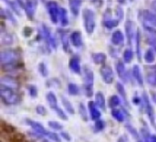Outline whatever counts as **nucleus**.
<instances>
[{
  "mask_svg": "<svg viewBox=\"0 0 156 142\" xmlns=\"http://www.w3.org/2000/svg\"><path fill=\"white\" fill-rule=\"evenodd\" d=\"M0 96L2 101L8 106L16 105L21 101V96L17 92V89L1 84H0Z\"/></svg>",
  "mask_w": 156,
  "mask_h": 142,
  "instance_id": "f257e3e1",
  "label": "nucleus"
},
{
  "mask_svg": "<svg viewBox=\"0 0 156 142\" xmlns=\"http://www.w3.org/2000/svg\"><path fill=\"white\" fill-rule=\"evenodd\" d=\"M1 67L17 64L21 62V53L18 49L6 48L0 53Z\"/></svg>",
  "mask_w": 156,
  "mask_h": 142,
  "instance_id": "f03ea898",
  "label": "nucleus"
},
{
  "mask_svg": "<svg viewBox=\"0 0 156 142\" xmlns=\"http://www.w3.org/2000/svg\"><path fill=\"white\" fill-rule=\"evenodd\" d=\"M94 73L89 67L83 68V90L87 98H91L94 95Z\"/></svg>",
  "mask_w": 156,
  "mask_h": 142,
  "instance_id": "7ed1b4c3",
  "label": "nucleus"
},
{
  "mask_svg": "<svg viewBox=\"0 0 156 142\" xmlns=\"http://www.w3.org/2000/svg\"><path fill=\"white\" fill-rule=\"evenodd\" d=\"M82 18L84 28L87 34L91 35L93 34L95 27H96V21H95V13L92 9L84 8L82 10Z\"/></svg>",
  "mask_w": 156,
  "mask_h": 142,
  "instance_id": "20e7f679",
  "label": "nucleus"
},
{
  "mask_svg": "<svg viewBox=\"0 0 156 142\" xmlns=\"http://www.w3.org/2000/svg\"><path fill=\"white\" fill-rule=\"evenodd\" d=\"M40 35H41L42 39L45 40L46 44L48 45V47L49 48L54 49V50L57 49V42H56V39L53 36V35H52L49 27L47 25L42 24L41 29H40Z\"/></svg>",
  "mask_w": 156,
  "mask_h": 142,
  "instance_id": "39448f33",
  "label": "nucleus"
},
{
  "mask_svg": "<svg viewBox=\"0 0 156 142\" xmlns=\"http://www.w3.org/2000/svg\"><path fill=\"white\" fill-rule=\"evenodd\" d=\"M46 7H47V11L48 13L51 22L53 24H58V22L59 20V9H60L58 3L56 1L50 0L48 2H47Z\"/></svg>",
  "mask_w": 156,
  "mask_h": 142,
  "instance_id": "423d86ee",
  "label": "nucleus"
},
{
  "mask_svg": "<svg viewBox=\"0 0 156 142\" xmlns=\"http://www.w3.org/2000/svg\"><path fill=\"white\" fill-rule=\"evenodd\" d=\"M26 123L33 130L34 132H36V133H37V134H39L41 136H44V137L48 138V140L50 139V137H51V135L53 133L51 131H48L47 129H45L44 126L41 123H39L38 121H35L33 119H26Z\"/></svg>",
  "mask_w": 156,
  "mask_h": 142,
  "instance_id": "0eeeda50",
  "label": "nucleus"
},
{
  "mask_svg": "<svg viewBox=\"0 0 156 142\" xmlns=\"http://www.w3.org/2000/svg\"><path fill=\"white\" fill-rule=\"evenodd\" d=\"M143 100H144V111L146 113V115L148 116V119L151 122V124L155 127V115H154V107L151 103V100L147 95V93L144 91L143 93Z\"/></svg>",
  "mask_w": 156,
  "mask_h": 142,
  "instance_id": "6e6552de",
  "label": "nucleus"
},
{
  "mask_svg": "<svg viewBox=\"0 0 156 142\" xmlns=\"http://www.w3.org/2000/svg\"><path fill=\"white\" fill-rule=\"evenodd\" d=\"M100 73L106 84H112L114 81V72L110 65H102L100 69Z\"/></svg>",
  "mask_w": 156,
  "mask_h": 142,
  "instance_id": "1a4fd4ad",
  "label": "nucleus"
},
{
  "mask_svg": "<svg viewBox=\"0 0 156 142\" xmlns=\"http://www.w3.org/2000/svg\"><path fill=\"white\" fill-rule=\"evenodd\" d=\"M38 0H26L25 2V13L28 20H33L36 13V9L37 7Z\"/></svg>",
  "mask_w": 156,
  "mask_h": 142,
  "instance_id": "9d476101",
  "label": "nucleus"
},
{
  "mask_svg": "<svg viewBox=\"0 0 156 142\" xmlns=\"http://www.w3.org/2000/svg\"><path fill=\"white\" fill-rule=\"evenodd\" d=\"M125 34L128 41V45L131 46L133 43V38L136 36V32H135V24L133 21L128 20L125 23Z\"/></svg>",
  "mask_w": 156,
  "mask_h": 142,
  "instance_id": "9b49d317",
  "label": "nucleus"
},
{
  "mask_svg": "<svg viewBox=\"0 0 156 142\" xmlns=\"http://www.w3.org/2000/svg\"><path fill=\"white\" fill-rule=\"evenodd\" d=\"M144 29L147 35V43L156 52V29L153 26L144 25Z\"/></svg>",
  "mask_w": 156,
  "mask_h": 142,
  "instance_id": "f8f14e48",
  "label": "nucleus"
},
{
  "mask_svg": "<svg viewBox=\"0 0 156 142\" xmlns=\"http://www.w3.org/2000/svg\"><path fill=\"white\" fill-rule=\"evenodd\" d=\"M115 68H116V71H117V74H118L119 78H120L122 82L127 83V82H128V79H129V75H128V72H127V70H126L124 62L122 61V60H119V61L115 64Z\"/></svg>",
  "mask_w": 156,
  "mask_h": 142,
  "instance_id": "ddd939ff",
  "label": "nucleus"
},
{
  "mask_svg": "<svg viewBox=\"0 0 156 142\" xmlns=\"http://www.w3.org/2000/svg\"><path fill=\"white\" fill-rule=\"evenodd\" d=\"M88 109H89V111H90V119L94 121L98 120V119H101V113L100 111V108L97 106L96 102L95 101H90L88 103Z\"/></svg>",
  "mask_w": 156,
  "mask_h": 142,
  "instance_id": "4468645a",
  "label": "nucleus"
},
{
  "mask_svg": "<svg viewBox=\"0 0 156 142\" xmlns=\"http://www.w3.org/2000/svg\"><path fill=\"white\" fill-rule=\"evenodd\" d=\"M69 40L74 47L80 48L83 46V39H82V34L80 31H74L69 36Z\"/></svg>",
  "mask_w": 156,
  "mask_h": 142,
  "instance_id": "2eb2a0df",
  "label": "nucleus"
},
{
  "mask_svg": "<svg viewBox=\"0 0 156 142\" xmlns=\"http://www.w3.org/2000/svg\"><path fill=\"white\" fill-rule=\"evenodd\" d=\"M143 18L144 21V25L156 27V14L150 10H144L143 12Z\"/></svg>",
  "mask_w": 156,
  "mask_h": 142,
  "instance_id": "dca6fc26",
  "label": "nucleus"
},
{
  "mask_svg": "<svg viewBox=\"0 0 156 142\" xmlns=\"http://www.w3.org/2000/svg\"><path fill=\"white\" fill-rule=\"evenodd\" d=\"M1 85H4V86H6V87H9V88H15V89H17L19 88V83L18 81L12 76H9V75H6V76H4L1 78Z\"/></svg>",
  "mask_w": 156,
  "mask_h": 142,
  "instance_id": "f3484780",
  "label": "nucleus"
},
{
  "mask_svg": "<svg viewBox=\"0 0 156 142\" xmlns=\"http://www.w3.org/2000/svg\"><path fill=\"white\" fill-rule=\"evenodd\" d=\"M132 74H133V78H134L135 81L137 82V84H138L140 87H144V76H143L141 68H140L138 65H134V66L133 67Z\"/></svg>",
  "mask_w": 156,
  "mask_h": 142,
  "instance_id": "a211bd4d",
  "label": "nucleus"
},
{
  "mask_svg": "<svg viewBox=\"0 0 156 142\" xmlns=\"http://www.w3.org/2000/svg\"><path fill=\"white\" fill-rule=\"evenodd\" d=\"M69 68L71 72L75 74H80L81 73V68L80 64V57L78 56H73L69 61Z\"/></svg>",
  "mask_w": 156,
  "mask_h": 142,
  "instance_id": "6ab92c4d",
  "label": "nucleus"
},
{
  "mask_svg": "<svg viewBox=\"0 0 156 142\" xmlns=\"http://www.w3.org/2000/svg\"><path fill=\"white\" fill-rule=\"evenodd\" d=\"M112 43L114 46H121L122 45V43L124 42V35L121 30H115L112 35V38H111Z\"/></svg>",
  "mask_w": 156,
  "mask_h": 142,
  "instance_id": "aec40b11",
  "label": "nucleus"
},
{
  "mask_svg": "<svg viewBox=\"0 0 156 142\" xmlns=\"http://www.w3.org/2000/svg\"><path fill=\"white\" fill-rule=\"evenodd\" d=\"M70 12L73 16H77L80 14V9L82 5L83 0H68Z\"/></svg>",
  "mask_w": 156,
  "mask_h": 142,
  "instance_id": "412c9836",
  "label": "nucleus"
},
{
  "mask_svg": "<svg viewBox=\"0 0 156 142\" xmlns=\"http://www.w3.org/2000/svg\"><path fill=\"white\" fill-rule=\"evenodd\" d=\"M46 99H47V102H48V106L53 110L58 107V99H57V97H56V95H55V93L53 91H49V92L47 93Z\"/></svg>",
  "mask_w": 156,
  "mask_h": 142,
  "instance_id": "4be33fe9",
  "label": "nucleus"
},
{
  "mask_svg": "<svg viewBox=\"0 0 156 142\" xmlns=\"http://www.w3.org/2000/svg\"><path fill=\"white\" fill-rule=\"evenodd\" d=\"M91 58L94 64L96 65H104L107 59V56L106 54L102 53V52H98V53H93L91 55Z\"/></svg>",
  "mask_w": 156,
  "mask_h": 142,
  "instance_id": "5701e85b",
  "label": "nucleus"
},
{
  "mask_svg": "<svg viewBox=\"0 0 156 142\" xmlns=\"http://www.w3.org/2000/svg\"><path fill=\"white\" fill-rule=\"evenodd\" d=\"M95 102L101 109H102L103 111L106 110V99H105L104 94L102 92L98 91L95 94Z\"/></svg>",
  "mask_w": 156,
  "mask_h": 142,
  "instance_id": "b1692460",
  "label": "nucleus"
},
{
  "mask_svg": "<svg viewBox=\"0 0 156 142\" xmlns=\"http://www.w3.org/2000/svg\"><path fill=\"white\" fill-rule=\"evenodd\" d=\"M59 35H60V40H61L63 50L66 53L69 52V41H70L69 40V36H68L67 32L61 31V30H59Z\"/></svg>",
  "mask_w": 156,
  "mask_h": 142,
  "instance_id": "393cba45",
  "label": "nucleus"
},
{
  "mask_svg": "<svg viewBox=\"0 0 156 142\" xmlns=\"http://www.w3.org/2000/svg\"><path fill=\"white\" fill-rule=\"evenodd\" d=\"M60 99H61V102H62V105H63L65 110H66L69 114L74 115V114H75V109H74V107H73V105L71 104V102H70L65 96H63V95L60 96Z\"/></svg>",
  "mask_w": 156,
  "mask_h": 142,
  "instance_id": "a878e982",
  "label": "nucleus"
},
{
  "mask_svg": "<svg viewBox=\"0 0 156 142\" xmlns=\"http://www.w3.org/2000/svg\"><path fill=\"white\" fill-rule=\"evenodd\" d=\"M116 89L120 95V97H122L124 104L128 107L129 106V101H128V98H127V93H126V90L124 88V86L121 83V82H117L116 83Z\"/></svg>",
  "mask_w": 156,
  "mask_h": 142,
  "instance_id": "bb28decb",
  "label": "nucleus"
},
{
  "mask_svg": "<svg viewBox=\"0 0 156 142\" xmlns=\"http://www.w3.org/2000/svg\"><path fill=\"white\" fill-rule=\"evenodd\" d=\"M112 118L116 120V121H118V122H124V120H125V113L122 110V109H112Z\"/></svg>",
  "mask_w": 156,
  "mask_h": 142,
  "instance_id": "cd10ccee",
  "label": "nucleus"
},
{
  "mask_svg": "<svg viewBox=\"0 0 156 142\" xmlns=\"http://www.w3.org/2000/svg\"><path fill=\"white\" fill-rule=\"evenodd\" d=\"M59 22L63 27L67 26L69 25V22L68 11L64 7H60V9H59Z\"/></svg>",
  "mask_w": 156,
  "mask_h": 142,
  "instance_id": "c85d7f7f",
  "label": "nucleus"
},
{
  "mask_svg": "<svg viewBox=\"0 0 156 142\" xmlns=\"http://www.w3.org/2000/svg\"><path fill=\"white\" fill-rule=\"evenodd\" d=\"M122 104V99L120 98V96L118 95H112L110 97L109 101H108V106L113 109H117L119 106H121Z\"/></svg>",
  "mask_w": 156,
  "mask_h": 142,
  "instance_id": "c756f323",
  "label": "nucleus"
},
{
  "mask_svg": "<svg viewBox=\"0 0 156 142\" xmlns=\"http://www.w3.org/2000/svg\"><path fill=\"white\" fill-rule=\"evenodd\" d=\"M155 54L156 52L154 48H148L144 53V61L147 64H153L155 61Z\"/></svg>",
  "mask_w": 156,
  "mask_h": 142,
  "instance_id": "7c9ffc66",
  "label": "nucleus"
},
{
  "mask_svg": "<svg viewBox=\"0 0 156 142\" xmlns=\"http://www.w3.org/2000/svg\"><path fill=\"white\" fill-rule=\"evenodd\" d=\"M1 16L3 18H6L7 20H9L14 26H17V21L15 18L14 15L12 12H10L9 10H5L4 8H1Z\"/></svg>",
  "mask_w": 156,
  "mask_h": 142,
  "instance_id": "2f4dec72",
  "label": "nucleus"
},
{
  "mask_svg": "<svg viewBox=\"0 0 156 142\" xmlns=\"http://www.w3.org/2000/svg\"><path fill=\"white\" fill-rule=\"evenodd\" d=\"M14 43V37L9 33H3L1 35V44L3 46H11Z\"/></svg>",
  "mask_w": 156,
  "mask_h": 142,
  "instance_id": "473e14b6",
  "label": "nucleus"
},
{
  "mask_svg": "<svg viewBox=\"0 0 156 142\" xmlns=\"http://www.w3.org/2000/svg\"><path fill=\"white\" fill-rule=\"evenodd\" d=\"M11 9L13 12H15V14H16L17 16H21V13H20V6L18 5L16 0H3Z\"/></svg>",
  "mask_w": 156,
  "mask_h": 142,
  "instance_id": "72a5a7b5",
  "label": "nucleus"
},
{
  "mask_svg": "<svg viewBox=\"0 0 156 142\" xmlns=\"http://www.w3.org/2000/svg\"><path fill=\"white\" fill-rule=\"evenodd\" d=\"M135 40H136V54H137V57H138L139 61H141V59H142V53H141V31H140V29L136 30Z\"/></svg>",
  "mask_w": 156,
  "mask_h": 142,
  "instance_id": "f704fd0d",
  "label": "nucleus"
},
{
  "mask_svg": "<svg viewBox=\"0 0 156 142\" xmlns=\"http://www.w3.org/2000/svg\"><path fill=\"white\" fill-rule=\"evenodd\" d=\"M146 80H147V83L151 87L156 88V68L148 72V74L146 76Z\"/></svg>",
  "mask_w": 156,
  "mask_h": 142,
  "instance_id": "c9c22d12",
  "label": "nucleus"
},
{
  "mask_svg": "<svg viewBox=\"0 0 156 142\" xmlns=\"http://www.w3.org/2000/svg\"><path fill=\"white\" fill-rule=\"evenodd\" d=\"M79 113L80 118L82 119L83 121H88L89 117H88V110L86 106L83 103H80L79 104Z\"/></svg>",
  "mask_w": 156,
  "mask_h": 142,
  "instance_id": "e433bc0d",
  "label": "nucleus"
},
{
  "mask_svg": "<svg viewBox=\"0 0 156 142\" xmlns=\"http://www.w3.org/2000/svg\"><path fill=\"white\" fill-rule=\"evenodd\" d=\"M105 128H106V123H105V121L102 120V119H98V120H96L95 123H94V125H93V130H94V132H96V133L104 130Z\"/></svg>",
  "mask_w": 156,
  "mask_h": 142,
  "instance_id": "4c0bfd02",
  "label": "nucleus"
},
{
  "mask_svg": "<svg viewBox=\"0 0 156 142\" xmlns=\"http://www.w3.org/2000/svg\"><path fill=\"white\" fill-rule=\"evenodd\" d=\"M68 93L70 96H78L80 94V88L75 83H69L68 85Z\"/></svg>",
  "mask_w": 156,
  "mask_h": 142,
  "instance_id": "58836bf2",
  "label": "nucleus"
},
{
  "mask_svg": "<svg viewBox=\"0 0 156 142\" xmlns=\"http://www.w3.org/2000/svg\"><path fill=\"white\" fill-rule=\"evenodd\" d=\"M120 20L118 19H110V20H103V26L107 28V29H112L116 26H119Z\"/></svg>",
  "mask_w": 156,
  "mask_h": 142,
  "instance_id": "ea45409f",
  "label": "nucleus"
},
{
  "mask_svg": "<svg viewBox=\"0 0 156 142\" xmlns=\"http://www.w3.org/2000/svg\"><path fill=\"white\" fill-rule=\"evenodd\" d=\"M125 128H126V130H128V132H129L134 139H136L137 140H140V134H139L138 130H137L132 124L126 123V124H125Z\"/></svg>",
  "mask_w": 156,
  "mask_h": 142,
  "instance_id": "a19ab883",
  "label": "nucleus"
},
{
  "mask_svg": "<svg viewBox=\"0 0 156 142\" xmlns=\"http://www.w3.org/2000/svg\"><path fill=\"white\" fill-rule=\"evenodd\" d=\"M123 61L124 63H131L132 60L133 59V57H134V53L132 49L128 48V49H125L124 52H123Z\"/></svg>",
  "mask_w": 156,
  "mask_h": 142,
  "instance_id": "79ce46f5",
  "label": "nucleus"
},
{
  "mask_svg": "<svg viewBox=\"0 0 156 142\" xmlns=\"http://www.w3.org/2000/svg\"><path fill=\"white\" fill-rule=\"evenodd\" d=\"M37 69H38V72H39V74L41 75V77H43V78L48 77V74H49L48 68L47 65H46L44 62H40V63L38 64Z\"/></svg>",
  "mask_w": 156,
  "mask_h": 142,
  "instance_id": "37998d69",
  "label": "nucleus"
},
{
  "mask_svg": "<svg viewBox=\"0 0 156 142\" xmlns=\"http://www.w3.org/2000/svg\"><path fill=\"white\" fill-rule=\"evenodd\" d=\"M48 127L53 130H56V131H62L63 130V125L61 123H59L58 121H55V120H51V121H48Z\"/></svg>",
  "mask_w": 156,
  "mask_h": 142,
  "instance_id": "c03bdc74",
  "label": "nucleus"
},
{
  "mask_svg": "<svg viewBox=\"0 0 156 142\" xmlns=\"http://www.w3.org/2000/svg\"><path fill=\"white\" fill-rule=\"evenodd\" d=\"M27 91H28V94L29 96L32 98V99H36L38 95V89L37 88L33 85V84H29L27 86Z\"/></svg>",
  "mask_w": 156,
  "mask_h": 142,
  "instance_id": "a18cd8bd",
  "label": "nucleus"
},
{
  "mask_svg": "<svg viewBox=\"0 0 156 142\" xmlns=\"http://www.w3.org/2000/svg\"><path fill=\"white\" fill-rule=\"evenodd\" d=\"M54 111L56 112V114H57V116L60 119H62V120H68V116H67V114H66V112L61 109V108H59V107H58L57 109H54Z\"/></svg>",
  "mask_w": 156,
  "mask_h": 142,
  "instance_id": "49530a36",
  "label": "nucleus"
},
{
  "mask_svg": "<svg viewBox=\"0 0 156 142\" xmlns=\"http://www.w3.org/2000/svg\"><path fill=\"white\" fill-rule=\"evenodd\" d=\"M36 112H37V114H38L40 116H46L47 113H48L47 109L42 105H38V106L36 107Z\"/></svg>",
  "mask_w": 156,
  "mask_h": 142,
  "instance_id": "de8ad7c7",
  "label": "nucleus"
},
{
  "mask_svg": "<svg viewBox=\"0 0 156 142\" xmlns=\"http://www.w3.org/2000/svg\"><path fill=\"white\" fill-rule=\"evenodd\" d=\"M115 15L117 16V19L122 21V18H123V16H124V13H123V9L121 7V6H117L115 8Z\"/></svg>",
  "mask_w": 156,
  "mask_h": 142,
  "instance_id": "09e8293b",
  "label": "nucleus"
},
{
  "mask_svg": "<svg viewBox=\"0 0 156 142\" xmlns=\"http://www.w3.org/2000/svg\"><path fill=\"white\" fill-rule=\"evenodd\" d=\"M133 102L134 105L136 106H141L144 108V100H143V98H139V96L137 94H135V96L133 98Z\"/></svg>",
  "mask_w": 156,
  "mask_h": 142,
  "instance_id": "8fccbe9b",
  "label": "nucleus"
},
{
  "mask_svg": "<svg viewBox=\"0 0 156 142\" xmlns=\"http://www.w3.org/2000/svg\"><path fill=\"white\" fill-rule=\"evenodd\" d=\"M60 81L57 78H52L50 80H48L47 82V86L48 87H53V86H56V87H60Z\"/></svg>",
  "mask_w": 156,
  "mask_h": 142,
  "instance_id": "3c124183",
  "label": "nucleus"
},
{
  "mask_svg": "<svg viewBox=\"0 0 156 142\" xmlns=\"http://www.w3.org/2000/svg\"><path fill=\"white\" fill-rule=\"evenodd\" d=\"M60 137H61V139L65 140L66 141H71V136L67 131H60Z\"/></svg>",
  "mask_w": 156,
  "mask_h": 142,
  "instance_id": "603ef678",
  "label": "nucleus"
},
{
  "mask_svg": "<svg viewBox=\"0 0 156 142\" xmlns=\"http://www.w3.org/2000/svg\"><path fill=\"white\" fill-rule=\"evenodd\" d=\"M23 33H24V36H25L28 37V36H30L31 34L33 33V29H32L31 27H29V26H26V27L24 28Z\"/></svg>",
  "mask_w": 156,
  "mask_h": 142,
  "instance_id": "864d4df0",
  "label": "nucleus"
},
{
  "mask_svg": "<svg viewBox=\"0 0 156 142\" xmlns=\"http://www.w3.org/2000/svg\"><path fill=\"white\" fill-rule=\"evenodd\" d=\"M110 19H112V10H111V8H107V10L104 13V20H110Z\"/></svg>",
  "mask_w": 156,
  "mask_h": 142,
  "instance_id": "5fc2aeb1",
  "label": "nucleus"
},
{
  "mask_svg": "<svg viewBox=\"0 0 156 142\" xmlns=\"http://www.w3.org/2000/svg\"><path fill=\"white\" fill-rule=\"evenodd\" d=\"M118 142H129V138H128L127 135L123 134V135H122V136L119 138Z\"/></svg>",
  "mask_w": 156,
  "mask_h": 142,
  "instance_id": "6e6d98bb",
  "label": "nucleus"
},
{
  "mask_svg": "<svg viewBox=\"0 0 156 142\" xmlns=\"http://www.w3.org/2000/svg\"><path fill=\"white\" fill-rule=\"evenodd\" d=\"M151 8H152L154 11H156V0H154V1L151 3Z\"/></svg>",
  "mask_w": 156,
  "mask_h": 142,
  "instance_id": "4d7b16f0",
  "label": "nucleus"
},
{
  "mask_svg": "<svg viewBox=\"0 0 156 142\" xmlns=\"http://www.w3.org/2000/svg\"><path fill=\"white\" fill-rule=\"evenodd\" d=\"M152 100H153L154 103H155L156 104V92L152 94Z\"/></svg>",
  "mask_w": 156,
  "mask_h": 142,
  "instance_id": "13d9d810",
  "label": "nucleus"
},
{
  "mask_svg": "<svg viewBox=\"0 0 156 142\" xmlns=\"http://www.w3.org/2000/svg\"><path fill=\"white\" fill-rule=\"evenodd\" d=\"M117 2H118L120 5H123V4L126 3V0H117Z\"/></svg>",
  "mask_w": 156,
  "mask_h": 142,
  "instance_id": "bf43d9fd",
  "label": "nucleus"
},
{
  "mask_svg": "<svg viewBox=\"0 0 156 142\" xmlns=\"http://www.w3.org/2000/svg\"><path fill=\"white\" fill-rule=\"evenodd\" d=\"M91 3H94V4H97V3H101V0H90Z\"/></svg>",
  "mask_w": 156,
  "mask_h": 142,
  "instance_id": "052dcab7",
  "label": "nucleus"
},
{
  "mask_svg": "<svg viewBox=\"0 0 156 142\" xmlns=\"http://www.w3.org/2000/svg\"><path fill=\"white\" fill-rule=\"evenodd\" d=\"M136 142H144V140H141V139H140V140H138Z\"/></svg>",
  "mask_w": 156,
  "mask_h": 142,
  "instance_id": "680f3d73",
  "label": "nucleus"
},
{
  "mask_svg": "<svg viewBox=\"0 0 156 142\" xmlns=\"http://www.w3.org/2000/svg\"><path fill=\"white\" fill-rule=\"evenodd\" d=\"M131 1H133V0H131Z\"/></svg>",
  "mask_w": 156,
  "mask_h": 142,
  "instance_id": "e2e57ef3",
  "label": "nucleus"
}]
</instances>
